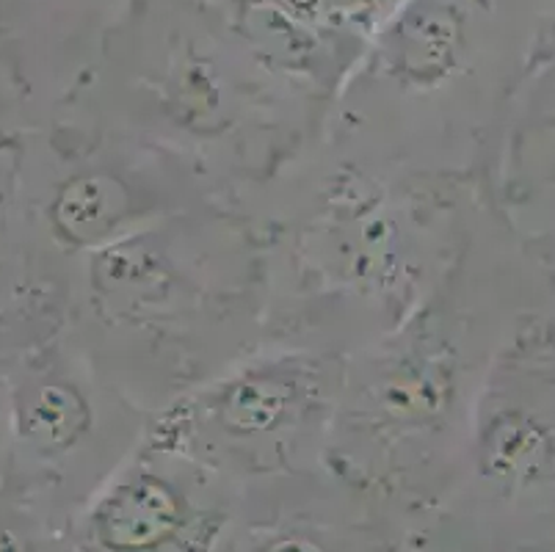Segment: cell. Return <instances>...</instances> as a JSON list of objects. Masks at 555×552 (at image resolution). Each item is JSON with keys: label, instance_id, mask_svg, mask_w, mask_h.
<instances>
[{"label": "cell", "instance_id": "cell-8", "mask_svg": "<svg viewBox=\"0 0 555 552\" xmlns=\"http://www.w3.org/2000/svg\"><path fill=\"white\" fill-rule=\"evenodd\" d=\"M555 64V0L553 7L542 14L537 34H533L531 50H528V61H525L522 80L533 78V75L544 73Z\"/></svg>", "mask_w": 555, "mask_h": 552}, {"label": "cell", "instance_id": "cell-5", "mask_svg": "<svg viewBox=\"0 0 555 552\" xmlns=\"http://www.w3.org/2000/svg\"><path fill=\"white\" fill-rule=\"evenodd\" d=\"M335 395L326 398L321 364L301 357L244 364L216 387L202 389L194 407L180 418L169 414L183 432H214L227 442L280 437L305 432L315 418L335 414Z\"/></svg>", "mask_w": 555, "mask_h": 552}, {"label": "cell", "instance_id": "cell-6", "mask_svg": "<svg viewBox=\"0 0 555 552\" xmlns=\"http://www.w3.org/2000/svg\"><path fill=\"white\" fill-rule=\"evenodd\" d=\"M194 503L180 480L133 467L111 480L86 514V539L100 552H166L189 534Z\"/></svg>", "mask_w": 555, "mask_h": 552}, {"label": "cell", "instance_id": "cell-9", "mask_svg": "<svg viewBox=\"0 0 555 552\" xmlns=\"http://www.w3.org/2000/svg\"><path fill=\"white\" fill-rule=\"evenodd\" d=\"M260 552H324V547L305 534H282L260 547Z\"/></svg>", "mask_w": 555, "mask_h": 552}, {"label": "cell", "instance_id": "cell-3", "mask_svg": "<svg viewBox=\"0 0 555 552\" xmlns=\"http://www.w3.org/2000/svg\"><path fill=\"white\" fill-rule=\"evenodd\" d=\"M531 343L517 341L478 387L470 448L478 475L503 492H533L555 484V414L533 389Z\"/></svg>", "mask_w": 555, "mask_h": 552}, {"label": "cell", "instance_id": "cell-2", "mask_svg": "<svg viewBox=\"0 0 555 552\" xmlns=\"http://www.w3.org/2000/svg\"><path fill=\"white\" fill-rule=\"evenodd\" d=\"M100 368L64 329L25 357L3 384L7 470L12 492L59 484L89 453L103 428Z\"/></svg>", "mask_w": 555, "mask_h": 552}, {"label": "cell", "instance_id": "cell-4", "mask_svg": "<svg viewBox=\"0 0 555 552\" xmlns=\"http://www.w3.org/2000/svg\"><path fill=\"white\" fill-rule=\"evenodd\" d=\"M69 280L25 219L12 141L0 133V387L25 357L64 332Z\"/></svg>", "mask_w": 555, "mask_h": 552}, {"label": "cell", "instance_id": "cell-7", "mask_svg": "<svg viewBox=\"0 0 555 552\" xmlns=\"http://www.w3.org/2000/svg\"><path fill=\"white\" fill-rule=\"evenodd\" d=\"M318 42L357 64L362 50L401 0H271Z\"/></svg>", "mask_w": 555, "mask_h": 552}, {"label": "cell", "instance_id": "cell-1", "mask_svg": "<svg viewBox=\"0 0 555 552\" xmlns=\"http://www.w3.org/2000/svg\"><path fill=\"white\" fill-rule=\"evenodd\" d=\"M503 0H401L337 89L348 121H467L498 64Z\"/></svg>", "mask_w": 555, "mask_h": 552}]
</instances>
